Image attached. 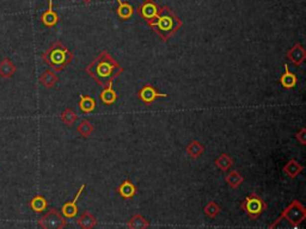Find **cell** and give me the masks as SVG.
Wrapping results in <instances>:
<instances>
[{"instance_id": "obj_10", "label": "cell", "mask_w": 306, "mask_h": 229, "mask_svg": "<svg viewBox=\"0 0 306 229\" xmlns=\"http://www.w3.org/2000/svg\"><path fill=\"white\" fill-rule=\"evenodd\" d=\"M158 12H159L158 5H157L156 2H153L152 0H146V1L138 8L139 16H140L142 19L146 20V22L147 20L153 19L154 17L158 14Z\"/></svg>"}, {"instance_id": "obj_4", "label": "cell", "mask_w": 306, "mask_h": 229, "mask_svg": "<svg viewBox=\"0 0 306 229\" xmlns=\"http://www.w3.org/2000/svg\"><path fill=\"white\" fill-rule=\"evenodd\" d=\"M306 219V208L303 205V203L298 199H294L291 202L290 205L281 213L279 219L269 225V229H275L280 222H286V226L284 228H298Z\"/></svg>"}, {"instance_id": "obj_28", "label": "cell", "mask_w": 306, "mask_h": 229, "mask_svg": "<svg viewBox=\"0 0 306 229\" xmlns=\"http://www.w3.org/2000/svg\"><path fill=\"white\" fill-rule=\"evenodd\" d=\"M220 211H221V207L214 201L208 202L204 208V215L209 217V219H215V217L220 214Z\"/></svg>"}, {"instance_id": "obj_30", "label": "cell", "mask_w": 306, "mask_h": 229, "mask_svg": "<svg viewBox=\"0 0 306 229\" xmlns=\"http://www.w3.org/2000/svg\"><path fill=\"white\" fill-rule=\"evenodd\" d=\"M85 1H89V0H85Z\"/></svg>"}, {"instance_id": "obj_2", "label": "cell", "mask_w": 306, "mask_h": 229, "mask_svg": "<svg viewBox=\"0 0 306 229\" xmlns=\"http://www.w3.org/2000/svg\"><path fill=\"white\" fill-rule=\"evenodd\" d=\"M147 25L162 38L163 42H168L183 25L182 20L169 7L159 8V12L153 19L147 20Z\"/></svg>"}, {"instance_id": "obj_8", "label": "cell", "mask_w": 306, "mask_h": 229, "mask_svg": "<svg viewBox=\"0 0 306 229\" xmlns=\"http://www.w3.org/2000/svg\"><path fill=\"white\" fill-rule=\"evenodd\" d=\"M84 189H85V184L79 187L78 192H77V195L74 196L73 201L67 202V203L62 205L61 214L64 215V217H66V219H74V217L77 216V214H78V205H77V202H78L79 197L82 196V192L84 191Z\"/></svg>"}, {"instance_id": "obj_26", "label": "cell", "mask_w": 306, "mask_h": 229, "mask_svg": "<svg viewBox=\"0 0 306 229\" xmlns=\"http://www.w3.org/2000/svg\"><path fill=\"white\" fill-rule=\"evenodd\" d=\"M60 120L62 121V123L66 124L67 127H72L77 122V120H78V115H77L71 108H67L61 112Z\"/></svg>"}, {"instance_id": "obj_12", "label": "cell", "mask_w": 306, "mask_h": 229, "mask_svg": "<svg viewBox=\"0 0 306 229\" xmlns=\"http://www.w3.org/2000/svg\"><path fill=\"white\" fill-rule=\"evenodd\" d=\"M285 67V73L279 78V82H280L281 86L286 90H292L298 84V78L294 73H292L290 71V67H288L287 64L284 65Z\"/></svg>"}, {"instance_id": "obj_15", "label": "cell", "mask_w": 306, "mask_h": 229, "mask_svg": "<svg viewBox=\"0 0 306 229\" xmlns=\"http://www.w3.org/2000/svg\"><path fill=\"white\" fill-rule=\"evenodd\" d=\"M41 22L44 26L47 28H53L58 24L59 22V16L56 14L55 11H53V0H49V7L48 10L41 16Z\"/></svg>"}, {"instance_id": "obj_27", "label": "cell", "mask_w": 306, "mask_h": 229, "mask_svg": "<svg viewBox=\"0 0 306 229\" xmlns=\"http://www.w3.org/2000/svg\"><path fill=\"white\" fill-rule=\"evenodd\" d=\"M94 130H95L94 124L88 120H83L79 123V126L77 127V132H78L79 135L83 136V138H90L92 133H94Z\"/></svg>"}, {"instance_id": "obj_22", "label": "cell", "mask_w": 306, "mask_h": 229, "mask_svg": "<svg viewBox=\"0 0 306 229\" xmlns=\"http://www.w3.org/2000/svg\"><path fill=\"white\" fill-rule=\"evenodd\" d=\"M78 105L82 112H84V114H91V112L95 111V109H96V100L90 96H84V94H82Z\"/></svg>"}, {"instance_id": "obj_6", "label": "cell", "mask_w": 306, "mask_h": 229, "mask_svg": "<svg viewBox=\"0 0 306 229\" xmlns=\"http://www.w3.org/2000/svg\"><path fill=\"white\" fill-rule=\"evenodd\" d=\"M66 217L56 209H50L38 220V226L43 229H62L66 227Z\"/></svg>"}, {"instance_id": "obj_9", "label": "cell", "mask_w": 306, "mask_h": 229, "mask_svg": "<svg viewBox=\"0 0 306 229\" xmlns=\"http://www.w3.org/2000/svg\"><path fill=\"white\" fill-rule=\"evenodd\" d=\"M286 58L290 60L294 66H300L304 64L306 59V50L300 43H296L294 46L286 53Z\"/></svg>"}, {"instance_id": "obj_11", "label": "cell", "mask_w": 306, "mask_h": 229, "mask_svg": "<svg viewBox=\"0 0 306 229\" xmlns=\"http://www.w3.org/2000/svg\"><path fill=\"white\" fill-rule=\"evenodd\" d=\"M116 192L121 198L132 199L138 193V187L134 185L130 179H124L122 183L116 187Z\"/></svg>"}, {"instance_id": "obj_23", "label": "cell", "mask_w": 306, "mask_h": 229, "mask_svg": "<svg viewBox=\"0 0 306 229\" xmlns=\"http://www.w3.org/2000/svg\"><path fill=\"white\" fill-rule=\"evenodd\" d=\"M214 165L222 172H227L233 166V159L228 154L222 153L215 159Z\"/></svg>"}, {"instance_id": "obj_18", "label": "cell", "mask_w": 306, "mask_h": 229, "mask_svg": "<svg viewBox=\"0 0 306 229\" xmlns=\"http://www.w3.org/2000/svg\"><path fill=\"white\" fill-rule=\"evenodd\" d=\"M59 82V76L54 71L47 70L42 76H40V84L46 88H52Z\"/></svg>"}, {"instance_id": "obj_24", "label": "cell", "mask_w": 306, "mask_h": 229, "mask_svg": "<svg viewBox=\"0 0 306 229\" xmlns=\"http://www.w3.org/2000/svg\"><path fill=\"white\" fill-rule=\"evenodd\" d=\"M29 205H30L32 211L40 214V213H43V211H46L47 207H48V202H47V199L44 198L43 196L37 195L31 199Z\"/></svg>"}, {"instance_id": "obj_21", "label": "cell", "mask_w": 306, "mask_h": 229, "mask_svg": "<svg viewBox=\"0 0 306 229\" xmlns=\"http://www.w3.org/2000/svg\"><path fill=\"white\" fill-rule=\"evenodd\" d=\"M225 181H226V184L231 189L236 190L244 183V177L238 171H231L225 177Z\"/></svg>"}, {"instance_id": "obj_14", "label": "cell", "mask_w": 306, "mask_h": 229, "mask_svg": "<svg viewBox=\"0 0 306 229\" xmlns=\"http://www.w3.org/2000/svg\"><path fill=\"white\" fill-rule=\"evenodd\" d=\"M77 223L82 229H92L97 226V219L94 214L90 211H84V213L77 219Z\"/></svg>"}, {"instance_id": "obj_7", "label": "cell", "mask_w": 306, "mask_h": 229, "mask_svg": "<svg viewBox=\"0 0 306 229\" xmlns=\"http://www.w3.org/2000/svg\"><path fill=\"white\" fill-rule=\"evenodd\" d=\"M165 97H168V93H160V92L157 91V88L151 84L144 85L138 92L139 100H141L145 105H151V104L156 102L159 98Z\"/></svg>"}, {"instance_id": "obj_25", "label": "cell", "mask_w": 306, "mask_h": 229, "mask_svg": "<svg viewBox=\"0 0 306 229\" xmlns=\"http://www.w3.org/2000/svg\"><path fill=\"white\" fill-rule=\"evenodd\" d=\"M116 1L118 2V7L116 10L117 16L123 20L129 19L133 14V7L130 6L128 2H123L122 0H116Z\"/></svg>"}, {"instance_id": "obj_5", "label": "cell", "mask_w": 306, "mask_h": 229, "mask_svg": "<svg viewBox=\"0 0 306 229\" xmlns=\"http://www.w3.org/2000/svg\"><path fill=\"white\" fill-rule=\"evenodd\" d=\"M267 208H268V204L256 193H250L240 203V209L244 211L251 220L258 219L267 210Z\"/></svg>"}, {"instance_id": "obj_3", "label": "cell", "mask_w": 306, "mask_h": 229, "mask_svg": "<svg viewBox=\"0 0 306 229\" xmlns=\"http://www.w3.org/2000/svg\"><path fill=\"white\" fill-rule=\"evenodd\" d=\"M73 53L61 41H55L42 54L43 62H46L55 73L62 72L73 61Z\"/></svg>"}, {"instance_id": "obj_17", "label": "cell", "mask_w": 306, "mask_h": 229, "mask_svg": "<svg viewBox=\"0 0 306 229\" xmlns=\"http://www.w3.org/2000/svg\"><path fill=\"white\" fill-rule=\"evenodd\" d=\"M17 67L10 59H2L0 61V76L5 79H10L16 73Z\"/></svg>"}, {"instance_id": "obj_29", "label": "cell", "mask_w": 306, "mask_h": 229, "mask_svg": "<svg viewBox=\"0 0 306 229\" xmlns=\"http://www.w3.org/2000/svg\"><path fill=\"white\" fill-rule=\"evenodd\" d=\"M296 140L302 146L306 145V129H305V128H302V129H300L299 132L296 134Z\"/></svg>"}, {"instance_id": "obj_19", "label": "cell", "mask_w": 306, "mask_h": 229, "mask_svg": "<svg viewBox=\"0 0 306 229\" xmlns=\"http://www.w3.org/2000/svg\"><path fill=\"white\" fill-rule=\"evenodd\" d=\"M100 98H101V100H102V103L105 104V105H111V104H114L115 102H116L117 93L115 92L114 88H112V84L103 87V90L100 94Z\"/></svg>"}, {"instance_id": "obj_16", "label": "cell", "mask_w": 306, "mask_h": 229, "mask_svg": "<svg viewBox=\"0 0 306 229\" xmlns=\"http://www.w3.org/2000/svg\"><path fill=\"white\" fill-rule=\"evenodd\" d=\"M186 152L188 156L192 157V159H199L204 153V146L200 141H198V140H194V141L189 142L187 145Z\"/></svg>"}, {"instance_id": "obj_20", "label": "cell", "mask_w": 306, "mask_h": 229, "mask_svg": "<svg viewBox=\"0 0 306 229\" xmlns=\"http://www.w3.org/2000/svg\"><path fill=\"white\" fill-rule=\"evenodd\" d=\"M127 228L129 229H147L150 228V222L140 214H135L127 222Z\"/></svg>"}, {"instance_id": "obj_1", "label": "cell", "mask_w": 306, "mask_h": 229, "mask_svg": "<svg viewBox=\"0 0 306 229\" xmlns=\"http://www.w3.org/2000/svg\"><path fill=\"white\" fill-rule=\"evenodd\" d=\"M85 72L97 85H100L101 87H105L112 84L114 80L123 73V68L112 58L108 50H102L88 65Z\"/></svg>"}, {"instance_id": "obj_13", "label": "cell", "mask_w": 306, "mask_h": 229, "mask_svg": "<svg viewBox=\"0 0 306 229\" xmlns=\"http://www.w3.org/2000/svg\"><path fill=\"white\" fill-rule=\"evenodd\" d=\"M282 171H284V173L286 174L287 177H290L291 179H294V178L298 177V175L304 171V166L297 161L296 159H291L290 161L284 166Z\"/></svg>"}]
</instances>
